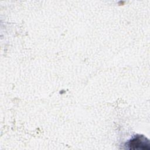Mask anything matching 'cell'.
I'll list each match as a JSON object with an SVG mask.
<instances>
[{
	"instance_id": "6da1fadb",
	"label": "cell",
	"mask_w": 150,
	"mask_h": 150,
	"mask_svg": "<svg viewBox=\"0 0 150 150\" xmlns=\"http://www.w3.org/2000/svg\"><path fill=\"white\" fill-rule=\"evenodd\" d=\"M127 145L129 146L130 149H146V146H149V141L142 135L136 136L131 139L128 143Z\"/></svg>"
}]
</instances>
